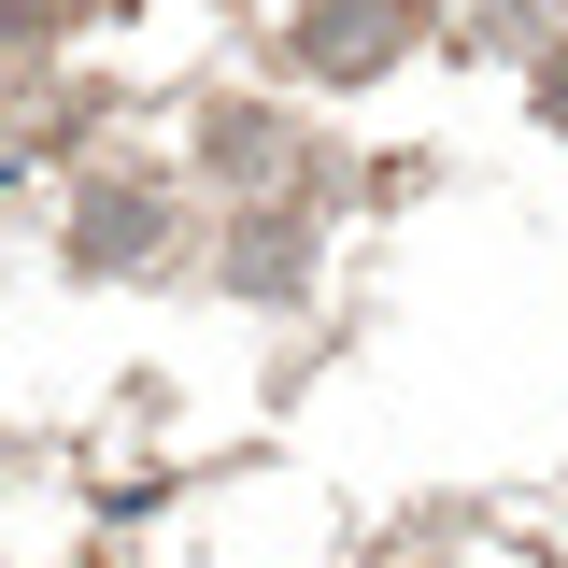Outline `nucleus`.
<instances>
[{"instance_id":"7ed1b4c3","label":"nucleus","mask_w":568,"mask_h":568,"mask_svg":"<svg viewBox=\"0 0 568 568\" xmlns=\"http://www.w3.org/2000/svg\"><path fill=\"white\" fill-rule=\"evenodd\" d=\"M271 156H284V142L256 129V114H213V171H271Z\"/></svg>"},{"instance_id":"20e7f679","label":"nucleus","mask_w":568,"mask_h":568,"mask_svg":"<svg viewBox=\"0 0 568 568\" xmlns=\"http://www.w3.org/2000/svg\"><path fill=\"white\" fill-rule=\"evenodd\" d=\"M540 114H555V129H568V71H540Z\"/></svg>"},{"instance_id":"f257e3e1","label":"nucleus","mask_w":568,"mask_h":568,"mask_svg":"<svg viewBox=\"0 0 568 568\" xmlns=\"http://www.w3.org/2000/svg\"><path fill=\"white\" fill-rule=\"evenodd\" d=\"M413 43V0H313L298 14V71H384Z\"/></svg>"},{"instance_id":"f03ea898","label":"nucleus","mask_w":568,"mask_h":568,"mask_svg":"<svg viewBox=\"0 0 568 568\" xmlns=\"http://www.w3.org/2000/svg\"><path fill=\"white\" fill-rule=\"evenodd\" d=\"M85 256L114 271V256H156V185H100L85 200Z\"/></svg>"}]
</instances>
